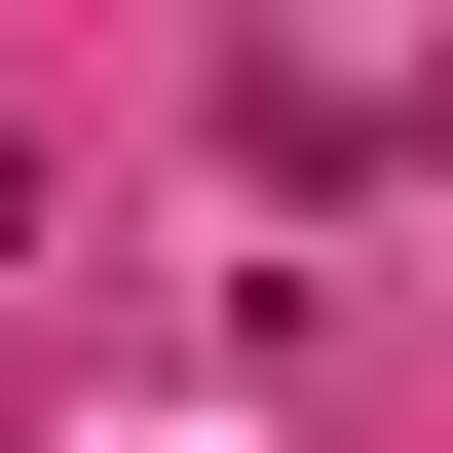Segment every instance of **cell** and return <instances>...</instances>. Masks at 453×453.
Listing matches in <instances>:
<instances>
[{
  "label": "cell",
  "instance_id": "1",
  "mask_svg": "<svg viewBox=\"0 0 453 453\" xmlns=\"http://www.w3.org/2000/svg\"><path fill=\"white\" fill-rule=\"evenodd\" d=\"M0 265H38V151H0Z\"/></svg>",
  "mask_w": 453,
  "mask_h": 453
},
{
  "label": "cell",
  "instance_id": "2",
  "mask_svg": "<svg viewBox=\"0 0 453 453\" xmlns=\"http://www.w3.org/2000/svg\"><path fill=\"white\" fill-rule=\"evenodd\" d=\"M416 151H453V76H416Z\"/></svg>",
  "mask_w": 453,
  "mask_h": 453
}]
</instances>
